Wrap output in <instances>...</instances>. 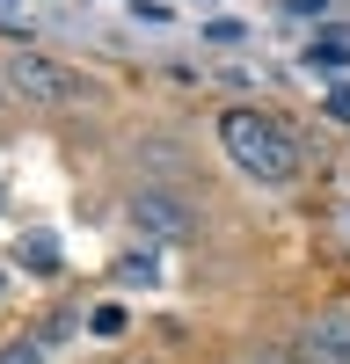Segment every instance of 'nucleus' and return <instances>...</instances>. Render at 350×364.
<instances>
[{"label": "nucleus", "mask_w": 350, "mask_h": 364, "mask_svg": "<svg viewBox=\"0 0 350 364\" xmlns=\"http://www.w3.org/2000/svg\"><path fill=\"white\" fill-rule=\"evenodd\" d=\"M0 364H44V343H8V350H0Z\"/></svg>", "instance_id": "obj_11"}, {"label": "nucleus", "mask_w": 350, "mask_h": 364, "mask_svg": "<svg viewBox=\"0 0 350 364\" xmlns=\"http://www.w3.org/2000/svg\"><path fill=\"white\" fill-rule=\"evenodd\" d=\"M15 262H22V269H37V277H51V269H58V240H51V233H22Z\"/></svg>", "instance_id": "obj_6"}, {"label": "nucleus", "mask_w": 350, "mask_h": 364, "mask_svg": "<svg viewBox=\"0 0 350 364\" xmlns=\"http://www.w3.org/2000/svg\"><path fill=\"white\" fill-rule=\"evenodd\" d=\"M124 328H132V314L117 306V299H102V306L88 314V336H124Z\"/></svg>", "instance_id": "obj_8"}, {"label": "nucleus", "mask_w": 350, "mask_h": 364, "mask_svg": "<svg viewBox=\"0 0 350 364\" xmlns=\"http://www.w3.org/2000/svg\"><path fill=\"white\" fill-rule=\"evenodd\" d=\"M132 226H139L146 240H190V233H197L190 204L175 197V190H139V197H132Z\"/></svg>", "instance_id": "obj_3"}, {"label": "nucleus", "mask_w": 350, "mask_h": 364, "mask_svg": "<svg viewBox=\"0 0 350 364\" xmlns=\"http://www.w3.org/2000/svg\"><path fill=\"white\" fill-rule=\"evenodd\" d=\"M117 284H161V255H154V248L117 255Z\"/></svg>", "instance_id": "obj_7"}, {"label": "nucleus", "mask_w": 350, "mask_h": 364, "mask_svg": "<svg viewBox=\"0 0 350 364\" xmlns=\"http://www.w3.org/2000/svg\"><path fill=\"white\" fill-rule=\"evenodd\" d=\"M307 66H314V73H321V66H329V73L350 66V29H321V37L307 44Z\"/></svg>", "instance_id": "obj_5"}, {"label": "nucleus", "mask_w": 350, "mask_h": 364, "mask_svg": "<svg viewBox=\"0 0 350 364\" xmlns=\"http://www.w3.org/2000/svg\"><path fill=\"white\" fill-rule=\"evenodd\" d=\"M219 146H226V161L241 175H255V182H292L299 175L292 132L277 124V117H262V109H226L219 117Z\"/></svg>", "instance_id": "obj_1"}, {"label": "nucleus", "mask_w": 350, "mask_h": 364, "mask_svg": "<svg viewBox=\"0 0 350 364\" xmlns=\"http://www.w3.org/2000/svg\"><path fill=\"white\" fill-rule=\"evenodd\" d=\"M0 291H8V284H0Z\"/></svg>", "instance_id": "obj_15"}, {"label": "nucleus", "mask_w": 350, "mask_h": 364, "mask_svg": "<svg viewBox=\"0 0 350 364\" xmlns=\"http://www.w3.org/2000/svg\"><path fill=\"white\" fill-rule=\"evenodd\" d=\"M329 117H336V124H350V80L329 87Z\"/></svg>", "instance_id": "obj_12"}, {"label": "nucleus", "mask_w": 350, "mask_h": 364, "mask_svg": "<svg viewBox=\"0 0 350 364\" xmlns=\"http://www.w3.org/2000/svg\"><path fill=\"white\" fill-rule=\"evenodd\" d=\"M0 80H8L22 102H37V109H73V102L95 95V87H88V73L66 66V58H51V51H15Z\"/></svg>", "instance_id": "obj_2"}, {"label": "nucleus", "mask_w": 350, "mask_h": 364, "mask_svg": "<svg viewBox=\"0 0 350 364\" xmlns=\"http://www.w3.org/2000/svg\"><path fill=\"white\" fill-rule=\"evenodd\" d=\"M329 0H285V15H321Z\"/></svg>", "instance_id": "obj_13"}, {"label": "nucleus", "mask_w": 350, "mask_h": 364, "mask_svg": "<svg viewBox=\"0 0 350 364\" xmlns=\"http://www.w3.org/2000/svg\"><path fill=\"white\" fill-rule=\"evenodd\" d=\"M292 343H299L307 364H350V314H321V321H307Z\"/></svg>", "instance_id": "obj_4"}, {"label": "nucleus", "mask_w": 350, "mask_h": 364, "mask_svg": "<svg viewBox=\"0 0 350 364\" xmlns=\"http://www.w3.org/2000/svg\"><path fill=\"white\" fill-rule=\"evenodd\" d=\"M248 364H307V357H299V343H262Z\"/></svg>", "instance_id": "obj_10"}, {"label": "nucleus", "mask_w": 350, "mask_h": 364, "mask_svg": "<svg viewBox=\"0 0 350 364\" xmlns=\"http://www.w3.org/2000/svg\"><path fill=\"white\" fill-rule=\"evenodd\" d=\"M124 364H146V357H124Z\"/></svg>", "instance_id": "obj_14"}, {"label": "nucleus", "mask_w": 350, "mask_h": 364, "mask_svg": "<svg viewBox=\"0 0 350 364\" xmlns=\"http://www.w3.org/2000/svg\"><path fill=\"white\" fill-rule=\"evenodd\" d=\"M204 44H212V51H241V44H248V22H226V15L204 22Z\"/></svg>", "instance_id": "obj_9"}]
</instances>
